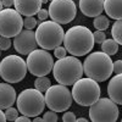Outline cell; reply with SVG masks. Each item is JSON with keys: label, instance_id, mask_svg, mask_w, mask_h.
I'll return each mask as SVG.
<instances>
[{"label": "cell", "instance_id": "cell-37", "mask_svg": "<svg viewBox=\"0 0 122 122\" xmlns=\"http://www.w3.org/2000/svg\"><path fill=\"white\" fill-rule=\"evenodd\" d=\"M3 10H4L3 9V3H1V0H0V11H3Z\"/></svg>", "mask_w": 122, "mask_h": 122}, {"label": "cell", "instance_id": "cell-12", "mask_svg": "<svg viewBox=\"0 0 122 122\" xmlns=\"http://www.w3.org/2000/svg\"><path fill=\"white\" fill-rule=\"evenodd\" d=\"M23 27L22 15L16 10L4 9L0 11V36L6 38H15Z\"/></svg>", "mask_w": 122, "mask_h": 122}, {"label": "cell", "instance_id": "cell-29", "mask_svg": "<svg viewBox=\"0 0 122 122\" xmlns=\"http://www.w3.org/2000/svg\"><path fill=\"white\" fill-rule=\"evenodd\" d=\"M76 121V115L72 111H66L62 115V122H75Z\"/></svg>", "mask_w": 122, "mask_h": 122}, {"label": "cell", "instance_id": "cell-36", "mask_svg": "<svg viewBox=\"0 0 122 122\" xmlns=\"http://www.w3.org/2000/svg\"><path fill=\"white\" fill-rule=\"evenodd\" d=\"M75 122H89V121L87 118H84V117H79V118H76Z\"/></svg>", "mask_w": 122, "mask_h": 122}, {"label": "cell", "instance_id": "cell-40", "mask_svg": "<svg viewBox=\"0 0 122 122\" xmlns=\"http://www.w3.org/2000/svg\"><path fill=\"white\" fill-rule=\"evenodd\" d=\"M0 53H1V50H0Z\"/></svg>", "mask_w": 122, "mask_h": 122}, {"label": "cell", "instance_id": "cell-16", "mask_svg": "<svg viewBox=\"0 0 122 122\" xmlns=\"http://www.w3.org/2000/svg\"><path fill=\"white\" fill-rule=\"evenodd\" d=\"M81 12L88 17H97L104 11V0H79Z\"/></svg>", "mask_w": 122, "mask_h": 122}, {"label": "cell", "instance_id": "cell-7", "mask_svg": "<svg viewBox=\"0 0 122 122\" xmlns=\"http://www.w3.org/2000/svg\"><path fill=\"white\" fill-rule=\"evenodd\" d=\"M27 64L18 55H7L0 61V76L6 83H18L27 75Z\"/></svg>", "mask_w": 122, "mask_h": 122}, {"label": "cell", "instance_id": "cell-28", "mask_svg": "<svg viewBox=\"0 0 122 122\" xmlns=\"http://www.w3.org/2000/svg\"><path fill=\"white\" fill-rule=\"evenodd\" d=\"M66 54H67V50L65 49V46H61V45H60V46H57V48L54 50V55H55V57H57V60L65 57Z\"/></svg>", "mask_w": 122, "mask_h": 122}, {"label": "cell", "instance_id": "cell-1", "mask_svg": "<svg viewBox=\"0 0 122 122\" xmlns=\"http://www.w3.org/2000/svg\"><path fill=\"white\" fill-rule=\"evenodd\" d=\"M94 37L86 26H73L65 32L64 45L72 56H84L94 48Z\"/></svg>", "mask_w": 122, "mask_h": 122}, {"label": "cell", "instance_id": "cell-18", "mask_svg": "<svg viewBox=\"0 0 122 122\" xmlns=\"http://www.w3.org/2000/svg\"><path fill=\"white\" fill-rule=\"evenodd\" d=\"M104 10L112 20H122V0H104Z\"/></svg>", "mask_w": 122, "mask_h": 122}, {"label": "cell", "instance_id": "cell-17", "mask_svg": "<svg viewBox=\"0 0 122 122\" xmlns=\"http://www.w3.org/2000/svg\"><path fill=\"white\" fill-rule=\"evenodd\" d=\"M109 98L114 103L122 105V73L114 76L107 84Z\"/></svg>", "mask_w": 122, "mask_h": 122}, {"label": "cell", "instance_id": "cell-20", "mask_svg": "<svg viewBox=\"0 0 122 122\" xmlns=\"http://www.w3.org/2000/svg\"><path fill=\"white\" fill-rule=\"evenodd\" d=\"M111 36H112V39L117 44L122 45V20H117V21L112 25Z\"/></svg>", "mask_w": 122, "mask_h": 122}, {"label": "cell", "instance_id": "cell-33", "mask_svg": "<svg viewBox=\"0 0 122 122\" xmlns=\"http://www.w3.org/2000/svg\"><path fill=\"white\" fill-rule=\"evenodd\" d=\"M14 122H32V121H30L29 120V117H27V116H18L17 117V120H15Z\"/></svg>", "mask_w": 122, "mask_h": 122}, {"label": "cell", "instance_id": "cell-38", "mask_svg": "<svg viewBox=\"0 0 122 122\" xmlns=\"http://www.w3.org/2000/svg\"><path fill=\"white\" fill-rule=\"evenodd\" d=\"M42 3L43 4H46V3H49V0H42Z\"/></svg>", "mask_w": 122, "mask_h": 122}, {"label": "cell", "instance_id": "cell-11", "mask_svg": "<svg viewBox=\"0 0 122 122\" xmlns=\"http://www.w3.org/2000/svg\"><path fill=\"white\" fill-rule=\"evenodd\" d=\"M48 11L54 22H57L59 25H67L75 20L77 7L73 0H53L50 1Z\"/></svg>", "mask_w": 122, "mask_h": 122}, {"label": "cell", "instance_id": "cell-35", "mask_svg": "<svg viewBox=\"0 0 122 122\" xmlns=\"http://www.w3.org/2000/svg\"><path fill=\"white\" fill-rule=\"evenodd\" d=\"M32 122H44V120H43V117L37 116V117H34V120H33Z\"/></svg>", "mask_w": 122, "mask_h": 122}, {"label": "cell", "instance_id": "cell-25", "mask_svg": "<svg viewBox=\"0 0 122 122\" xmlns=\"http://www.w3.org/2000/svg\"><path fill=\"white\" fill-rule=\"evenodd\" d=\"M43 120H44V122H57L59 117H57V114L55 112V111L50 110V111H46V112H44Z\"/></svg>", "mask_w": 122, "mask_h": 122}, {"label": "cell", "instance_id": "cell-4", "mask_svg": "<svg viewBox=\"0 0 122 122\" xmlns=\"http://www.w3.org/2000/svg\"><path fill=\"white\" fill-rule=\"evenodd\" d=\"M65 30L62 26L57 22L43 21L36 30L37 44L44 50H55L57 46L64 43Z\"/></svg>", "mask_w": 122, "mask_h": 122}, {"label": "cell", "instance_id": "cell-23", "mask_svg": "<svg viewBox=\"0 0 122 122\" xmlns=\"http://www.w3.org/2000/svg\"><path fill=\"white\" fill-rule=\"evenodd\" d=\"M5 117H6V120L7 121H15V120H17V117H18V110L17 109H15V107H9V109H6V111H5Z\"/></svg>", "mask_w": 122, "mask_h": 122}, {"label": "cell", "instance_id": "cell-39", "mask_svg": "<svg viewBox=\"0 0 122 122\" xmlns=\"http://www.w3.org/2000/svg\"><path fill=\"white\" fill-rule=\"evenodd\" d=\"M49 1H53V0H49Z\"/></svg>", "mask_w": 122, "mask_h": 122}, {"label": "cell", "instance_id": "cell-9", "mask_svg": "<svg viewBox=\"0 0 122 122\" xmlns=\"http://www.w3.org/2000/svg\"><path fill=\"white\" fill-rule=\"evenodd\" d=\"M27 70L36 77H44L54 68V59L49 51L44 49H36L27 55Z\"/></svg>", "mask_w": 122, "mask_h": 122}, {"label": "cell", "instance_id": "cell-21", "mask_svg": "<svg viewBox=\"0 0 122 122\" xmlns=\"http://www.w3.org/2000/svg\"><path fill=\"white\" fill-rule=\"evenodd\" d=\"M50 87H51V82H50V79L44 76V77H37V79L34 81V88L39 92H46Z\"/></svg>", "mask_w": 122, "mask_h": 122}, {"label": "cell", "instance_id": "cell-32", "mask_svg": "<svg viewBox=\"0 0 122 122\" xmlns=\"http://www.w3.org/2000/svg\"><path fill=\"white\" fill-rule=\"evenodd\" d=\"M1 3H3V6H5L6 9H10L14 5V0H1Z\"/></svg>", "mask_w": 122, "mask_h": 122}, {"label": "cell", "instance_id": "cell-26", "mask_svg": "<svg viewBox=\"0 0 122 122\" xmlns=\"http://www.w3.org/2000/svg\"><path fill=\"white\" fill-rule=\"evenodd\" d=\"M93 37H94V43H98V44H103L106 40L105 32H103V30H97V32H94Z\"/></svg>", "mask_w": 122, "mask_h": 122}, {"label": "cell", "instance_id": "cell-10", "mask_svg": "<svg viewBox=\"0 0 122 122\" xmlns=\"http://www.w3.org/2000/svg\"><path fill=\"white\" fill-rule=\"evenodd\" d=\"M118 114L117 104L110 98H99L89 106V117L92 122H116Z\"/></svg>", "mask_w": 122, "mask_h": 122}, {"label": "cell", "instance_id": "cell-41", "mask_svg": "<svg viewBox=\"0 0 122 122\" xmlns=\"http://www.w3.org/2000/svg\"><path fill=\"white\" fill-rule=\"evenodd\" d=\"M121 122H122V120H121Z\"/></svg>", "mask_w": 122, "mask_h": 122}, {"label": "cell", "instance_id": "cell-2", "mask_svg": "<svg viewBox=\"0 0 122 122\" xmlns=\"http://www.w3.org/2000/svg\"><path fill=\"white\" fill-rule=\"evenodd\" d=\"M83 71L88 78L97 82H104L109 79L114 72V62L111 56L103 51L90 53L83 62Z\"/></svg>", "mask_w": 122, "mask_h": 122}, {"label": "cell", "instance_id": "cell-27", "mask_svg": "<svg viewBox=\"0 0 122 122\" xmlns=\"http://www.w3.org/2000/svg\"><path fill=\"white\" fill-rule=\"evenodd\" d=\"M11 46V39L0 36V50H7Z\"/></svg>", "mask_w": 122, "mask_h": 122}, {"label": "cell", "instance_id": "cell-14", "mask_svg": "<svg viewBox=\"0 0 122 122\" xmlns=\"http://www.w3.org/2000/svg\"><path fill=\"white\" fill-rule=\"evenodd\" d=\"M42 0H14L15 10L22 16H34L42 9Z\"/></svg>", "mask_w": 122, "mask_h": 122}, {"label": "cell", "instance_id": "cell-30", "mask_svg": "<svg viewBox=\"0 0 122 122\" xmlns=\"http://www.w3.org/2000/svg\"><path fill=\"white\" fill-rule=\"evenodd\" d=\"M37 15H38V18L40 20V21H46V18L49 17V11L45 10V9H40Z\"/></svg>", "mask_w": 122, "mask_h": 122}, {"label": "cell", "instance_id": "cell-31", "mask_svg": "<svg viewBox=\"0 0 122 122\" xmlns=\"http://www.w3.org/2000/svg\"><path fill=\"white\" fill-rule=\"evenodd\" d=\"M114 72L116 75L122 73V60H117L114 62Z\"/></svg>", "mask_w": 122, "mask_h": 122}, {"label": "cell", "instance_id": "cell-5", "mask_svg": "<svg viewBox=\"0 0 122 122\" xmlns=\"http://www.w3.org/2000/svg\"><path fill=\"white\" fill-rule=\"evenodd\" d=\"M17 110L23 116L37 117L44 111L45 97L36 88H27L18 94L16 99Z\"/></svg>", "mask_w": 122, "mask_h": 122}, {"label": "cell", "instance_id": "cell-15", "mask_svg": "<svg viewBox=\"0 0 122 122\" xmlns=\"http://www.w3.org/2000/svg\"><path fill=\"white\" fill-rule=\"evenodd\" d=\"M16 90L10 83H0V109L6 110L16 103Z\"/></svg>", "mask_w": 122, "mask_h": 122}, {"label": "cell", "instance_id": "cell-24", "mask_svg": "<svg viewBox=\"0 0 122 122\" xmlns=\"http://www.w3.org/2000/svg\"><path fill=\"white\" fill-rule=\"evenodd\" d=\"M23 27L26 29H29V30H32L33 28L37 27V20L33 17V16H29V17H26L23 20Z\"/></svg>", "mask_w": 122, "mask_h": 122}, {"label": "cell", "instance_id": "cell-13", "mask_svg": "<svg viewBox=\"0 0 122 122\" xmlns=\"http://www.w3.org/2000/svg\"><path fill=\"white\" fill-rule=\"evenodd\" d=\"M36 32L29 29L21 30L14 39V48L20 55H29L37 49Z\"/></svg>", "mask_w": 122, "mask_h": 122}, {"label": "cell", "instance_id": "cell-19", "mask_svg": "<svg viewBox=\"0 0 122 122\" xmlns=\"http://www.w3.org/2000/svg\"><path fill=\"white\" fill-rule=\"evenodd\" d=\"M118 50V44L114 39H106L105 42L101 44V51L107 54L109 56H112L117 53Z\"/></svg>", "mask_w": 122, "mask_h": 122}, {"label": "cell", "instance_id": "cell-3", "mask_svg": "<svg viewBox=\"0 0 122 122\" xmlns=\"http://www.w3.org/2000/svg\"><path fill=\"white\" fill-rule=\"evenodd\" d=\"M84 73L83 64L76 56H65L54 64L53 75L55 81L62 86H73Z\"/></svg>", "mask_w": 122, "mask_h": 122}, {"label": "cell", "instance_id": "cell-34", "mask_svg": "<svg viewBox=\"0 0 122 122\" xmlns=\"http://www.w3.org/2000/svg\"><path fill=\"white\" fill-rule=\"evenodd\" d=\"M6 117H5V112H3V110L0 109V122H6Z\"/></svg>", "mask_w": 122, "mask_h": 122}, {"label": "cell", "instance_id": "cell-22", "mask_svg": "<svg viewBox=\"0 0 122 122\" xmlns=\"http://www.w3.org/2000/svg\"><path fill=\"white\" fill-rule=\"evenodd\" d=\"M93 25L97 30H105L109 28V18L104 15H99V16L94 17Z\"/></svg>", "mask_w": 122, "mask_h": 122}, {"label": "cell", "instance_id": "cell-8", "mask_svg": "<svg viewBox=\"0 0 122 122\" xmlns=\"http://www.w3.org/2000/svg\"><path fill=\"white\" fill-rule=\"evenodd\" d=\"M45 105L49 110H53L55 112H62L71 107L72 104V93L71 90L62 84L51 86L45 92Z\"/></svg>", "mask_w": 122, "mask_h": 122}, {"label": "cell", "instance_id": "cell-6", "mask_svg": "<svg viewBox=\"0 0 122 122\" xmlns=\"http://www.w3.org/2000/svg\"><path fill=\"white\" fill-rule=\"evenodd\" d=\"M72 98L81 106H90L100 98V87L97 81L92 78H81L73 84Z\"/></svg>", "mask_w": 122, "mask_h": 122}]
</instances>
